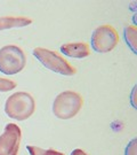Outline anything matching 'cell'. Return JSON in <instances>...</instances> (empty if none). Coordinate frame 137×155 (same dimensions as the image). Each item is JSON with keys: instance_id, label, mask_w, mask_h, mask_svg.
<instances>
[{"instance_id": "4", "label": "cell", "mask_w": 137, "mask_h": 155, "mask_svg": "<svg viewBox=\"0 0 137 155\" xmlns=\"http://www.w3.org/2000/svg\"><path fill=\"white\" fill-rule=\"evenodd\" d=\"M26 64L24 51L16 45H6L0 48V71L5 75L21 72Z\"/></svg>"}, {"instance_id": "11", "label": "cell", "mask_w": 137, "mask_h": 155, "mask_svg": "<svg viewBox=\"0 0 137 155\" xmlns=\"http://www.w3.org/2000/svg\"><path fill=\"white\" fill-rule=\"evenodd\" d=\"M17 86V83L11 81V79H7V78L0 77V92H8L14 90Z\"/></svg>"}, {"instance_id": "1", "label": "cell", "mask_w": 137, "mask_h": 155, "mask_svg": "<svg viewBox=\"0 0 137 155\" xmlns=\"http://www.w3.org/2000/svg\"><path fill=\"white\" fill-rule=\"evenodd\" d=\"M36 110L34 98L27 92H16L8 97L5 104L7 116L16 121H25L33 115Z\"/></svg>"}, {"instance_id": "10", "label": "cell", "mask_w": 137, "mask_h": 155, "mask_svg": "<svg viewBox=\"0 0 137 155\" xmlns=\"http://www.w3.org/2000/svg\"><path fill=\"white\" fill-rule=\"evenodd\" d=\"M26 150L30 153V155H64V153H62L60 150H44V148H40V147H37V146H32V145H27Z\"/></svg>"}, {"instance_id": "6", "label": "cell", "mask_w": 137, "mask_h": 155, "mask_svg": "<svg viewBox=\"0 0 137 155\" xmlns=\"http://www.w3.org/2000/svg\"><path fill=\"white\" fill-rule=\"evenodd\" d=\"M22 139L21 127L14 123H8L0 134V155H17Z\"/></svg>"}, {"instance_id": "8", "label": "cell", "mask_w": 137, "mask_h": 155, "mask_svg": "<svg viewBox=\"0 0 137 155\" xmlns=\"http://www.w3.org/2000/svg\"><path fill=\"white\" fill-rule=\"evenodd\" d=\"M32 23V20L26 16H2L0 17V31L13 28H24Z\"/></svg>"}, {"instance_id": "3", "label": "cell", "mask_w": 137, "mask_h": 155, "mask_svg": "<svg viewBox=\"0 0 137 155\" xmlns=\"http://www.w3.org/2000/svg\"><path fill=\"white\" fill-rule=\"evenodd\" d=\"M33 56L38 59L42 66L56 74L63 76H73L77 72V69L74 67L71 66L63 56H61L55 51L37 47L33 50Z\"/></svg>"}, {"instance_id": "5", "label": "cell", "mask_w": 137, "mask_h": 155, "mask_svg": "<svg viewBox=\"0 0 137 155\" xmlns=\"http://www.w3.org/2000/svg\"><path fill=\"white\" fill-rule=\"evenodd\" d=\"M92 47L97 53H109L119 43V35L111 25H101L93 31L90 38Z\"/></svg>"}, {"instance_id": "12", "label": "cell", "mask_w": 137, "mask_h": 155, "mask_svg": "<svg viewBox=\"0 0 137 155\" xmlns=\"http://www.w3.org/2000/svg\"><path fill=\"white\" fill-rule=\"evenodd\" d=\"M126 155H136V139L132 140L126 148V152H125Z\"/></svg>"}, {"instance_id": "9", "label": "cell", "mask_w": 137, "mask_h": 155, "mask_svg": "<svg viewBox=\"0 0 137 155\" xmlns=\"http://www.w3.org/2000/svg\"><path fill=\"white\" fill-rule=\"evenodd\" d=\"M137 30L135 27H127L123 31V38L126 40L127 45L129 46V48L134 52V54L137 53L136 45H137Z\"/></svg>"}, {"instance_id": "7", "label": "cell", "mask_w": 137, "mask_h": 155, "mask_svg": "<svg viewBox=\"0 0 137 155\" xmlns=\"http://www.w3.org/2000/svg\"><path fill=\"white\" fill-rule=\"evenodd\" d=\"M61 53L72 59H85L89 56V46L86 43H67L61 46Z\"/></svg>"}, {"instance_id": "2", "label": "cell", "mask_w": 137, "mask_h": 155, "mask_svg": "<svg viewBox=\"0 0 137 155\" xmlns=\"http://www.w3.org/2000/svg\"><path fill=\"white\" fill-rule=\"evenodd\" d=\"M83 104L82 97L74 91H64L55 98L53 113L60 120H70L78 115Z\"/></svg>"}, {"instance_id": "13", "label": "cell", "mask_w": 137, "mask_h": 155, "mask_svg": "<svg viewBox=\"0 0 137 155\" xmlns=\"http://www.w3.org/2000/svg\"><path fill=\"white\" fill-rule=\"evenodd\" d=\"M71 155H88V154L85 152V150H80V148H77V150H72Z\"/></svg>"}]
</instances>
